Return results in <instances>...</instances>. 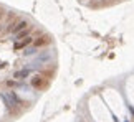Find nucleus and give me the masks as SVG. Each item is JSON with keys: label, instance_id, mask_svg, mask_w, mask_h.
<instances>
[{"label": "nucleus", "instance_id": "obj_2", "mask_svg": "<svg viewBox=\"0 0 134 122\" xmlns=\"http://www.w3.org/2000/svg\"><path fill=\"white\" fill-rule=\"evenodd\" d=\"M91 115H93V119H94V122H116L114 117H111V114L108 112V109L99 101H94V102L91 104Z\"/></svg>", "mask_w": 134, "mask_h": 122}, {"label": "nucleus", "instance_id": "obj_3", "mask_svg": "<svg viewBox=\"0 0 134 122\" xmlns=\"http://www.w3.org/2000/svg\"><path fill=\"white\" fill-rule=\"evenodd\" d=\"M126 94H127V97H129L131 101V104H134V79L131 78L129 81H127V88H126Z\"/></svg>", "mask_w": 134, "mask_h": 122}, {"label": "nucleus", "instance_id": "obj_1", "mask_svg": "<svg viewBox=\"0 0 134 122\" xmlns=\"http://www.w3.org/2000/svg\"><path fill=\"white\" fill-rule=\"evenodd\" d=\"M104 97H106V102H108V106H109V109L114 112L116 117L122 122V120L127 117V109H126L124 102L121 101V97L116 93H113V91H106V93H104Z\"/></svg>", "mask_w": 134, "mask_h": 122}, {"label": "nucleus", "instance_id": "obj_4", "mask_svg": "<svg viewBox=\"0 0 134 122\" xmlns=\"http://www.w3.org/2000/svg\"><path fill=\"white\" fill-rule=\"evenodd\" d=\"M3 114V104H2V101H0V115Z\"/></svg>", "mask_w": 134, "mask_h": 122}]
</instances>
